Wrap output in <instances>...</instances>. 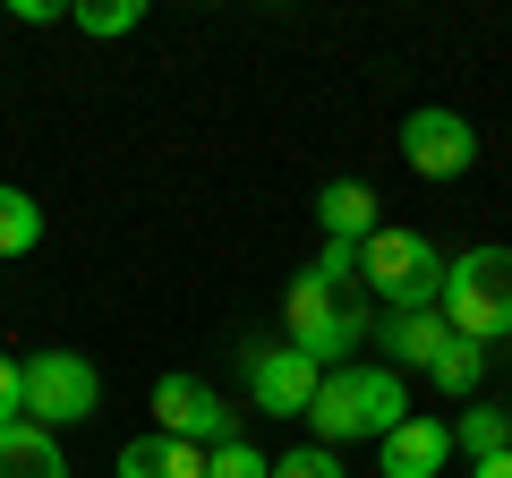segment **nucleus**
<instances>
[{"label": "nucleus", "mask_w": 512, "mask_h": 478, "mask_svg": "<svg viewBox=\"0 0 512 478\" xmlns=\"http://www.w3.org/2000/svg\"><path fill=\"white\" fill-rule=\"evenodd\" d=\"M410 419V385H402V368H333L325 385H316V402H308V427H316V444H359V436H393V427Z\"/></svg>", "instance_id": "obj_1"}, {"label": "nucleus", "mask_w": 512, "mask_h": 478, "mask_svg": "<svg viewBox=\"0 0 512 478\" xmlns=\"http://www.w3.org/2000/svg\"><path fill=\"white\" fill-rule=\"evenodd\" d=\"M436 316L461 333V342H504L512 333V248H461L444 257V291H436Z\"/></svg>", "instance_id": "obj_2"}, {"label": "nucleus", "mask_w": 512, "mask_h": 478, "mask_svg": "<svg viewBox=\"0 0 512 478\" xmlns=\"http://www.w3.org/2000/svg\"><path fill=\"white\" fill-rule=\"evenodd\" d=\"M359 282H367V299H376L384 316H419V308H436V291H444V248L427 231L384 222L359 248Z\"/></svg>", "instance_id": "obj_3"}, {"label": "nucleus", "mask_w": 512, "mask_h": 478, "mask_svg": "<svg viewBox=\"0 0 512 478\" xmlns=\"http://www.w3.org/2000/svg\"><path fill=\"white\" fill-rule=\"evenodd\" d=\"M282 316H291V333H282V342H291L299 359H316V376L350 368V350L376 333V308H350V299H342V291H325L316 274H299V282H291Z\"/></svg>", "instance_id": "obj_4"}, {"label": "nucleus", "mask_w": 512, "mask_h": 478, "mask_svg": "<svg viewBox=\"0 0 512 478\" xmlns=\"http://www.w3.org/2000/svg\"><path fill=\"white\" fill-rule=\"evenodd\" d=\"M94 410H103V376H94V359H77V350H35L26 359V419L35 427H86Z\"/></svg>", "instance_id": "obj_5"}, {"label": "nucleus", "mask_w": 512, "mask_h": 478, "mask_svg": "<svg viewBox=\"0 0 512 478\" xmlns=\"http://www.w3.org/2000/svg\"><path fill=\"white\" fill-rule=\"evenodd\" d=\"M154 436H180V444H205V453H214V444L239 436V410L222 402L205 376H163V385H154Z\"/></svg>", "instance_id": "obj_6"}, {"label": "nucleus", "mask_w": 512, "mask_h": 478, "mask_svg": "<svg viewBox=\"0 0 512 478\" xmlns=\"http://www.w3.org/2000/svg\"><path fill=\"white\" fill-rule=\"evenodd\" d=\"M239 368H248V393H256V410L265 419H308V402H316V359H299L291 342H248L239 350Z\"/></svg>", "instance_id": "obj_7"}, {"label": "nucleus", "mask_w": 512, "mask_h": 478, "mask_svg": "<svg viewBox=\"0 0 512 478\" xmlns=\"http://www.w3.org/2000/svg\"><path fill=\"white\" fill-rule=\"evenodd\" d=\"M402 163L419 171V180H461V171L478 163V129L461 111H410L402 120Z\"/></svg>", "instance_id": "obj_8"}, {"label": "nucleus", "mask_w": 512, "mask_h": 478, "mask_svg": "<svg viewBox=\"0 0 512 478\" xmlns=\"http://www.w3.org/2000/svg\"><path fill=\"white\" fill-rule=\"evenodd\" d=\"M444 461H453V419L410 410V419L384 436V478H444Z\"/></svg>", "instance_id": "obj_9"}, {"label": "nucleus", "mask_w": 512, "mask_h": 478, "mask_svg": "<svg viewBox=\"0 0 512 478\" xmlns=\"http://www.w3.org/2000/svg\"><path fill=\"white\" fill-rule=\"evenodd\" d=\"M316 231L342 239V248H367V239L384 231L376 188H367V180H325V188H316Z\"/></svg>", "instance_id": "obj_10"}, {"label": "nucleus", "mask_w": 512, "mask_h": 478, "mask_svg": "<svg viewBox=\"0 0 512 478\" xmlns=\"http://www.w3.org/2000/svg\"><path fill=\"white\" fill-rule=\"evenodd\" d=\"M0 478H69V453H60L52 427L18 419V427H0Z\"/></svg>", "instance_id": "obj_11"}, {"label": "nucleus", "mask_w": 512, "mask_h": 478, "mask_svg": "<svg viewBox=\"0 0 512 478\" xmlns=\"http://www.w3.org/2000/svg\"><path fill=\"white\" fill-rule=\"evenodd\" d=\"M384 368H436V350L453 342V325H444L436 308H419V316H384Z\"/></svg>", "instance_id": "obj_12"}, {"label": "nucleus", "mask_w": 512, "mask_h": 478, "mask_svg": "<svg viewBox=\"0 0 512 478\" xmlns=\"http://www.w3.org/2000/svg\"><path fill=\"white\" fill-rule=\"evenodd\" d=\"M120 478H205V444H180V436H128V444H120Z\"/></svg>", "instance_id": "obj_13"}, {"label": "nucleus", "mask_w": 512, "mask_h": 478, "mask_svg": "<svg viewBox=\"0 0 512 478\" xmlns=\"http://www.w3.org/2000/svg\"><path fill=\"white\" fill-rule=\"evenodd\" d=\"M427 376H436V393H453V402H470V393L487 385V350H478V342H461V333H453V342L436 350V368H427Z\"/></svg>", "instance_id": "obj_14"}, {"label": "nucleus", "mask_w": 512, "mask_h": 478, "mask_svg": "<svg viewBox=\"0 0 512 478\" xmlns=\"http://www.w3.org/2000/svg\"><path fill=\"white\" fill-rule=\"evenodd\" d=\"M35 239H43V205L0 180V257H35Z\"/></svg>", "instance_id": "obj_15"}, {"label": "nucleus", "mask_w": 512, "mask_h": 478, "mask_svg": "<svg viewBox=\"0 0 512 478\" xmlns=\"http://www.w3.org/2000/svg\"><path fill=\"white\" fill-rule=\"evenodd\" d=\"M453 453H470V470L495 461V453H512V419L504 410H461L453 419Z\"/></svg>", "instance_id": "obj_16"}, {"label": "nucleus", "mask_w": 512, "mask_h": 478, "mask_svg": "<svg viewBox=\"0 0 512 478\" xmlns=\"http://www.w3.org/2000/svg\"><path fill=\"white\" fill-rule=\"evenodd\" d=\"M86 35H137L146 26V0H86V9H69Z\"/></svg>", "instance_id": "obj_17"}, {"label": "nucleus", "mask_w": 512, "mask_h": 478, "mask_svg": "<svg viewBox=\"0 0 512 478\" xmlns=\"http://www.w3.org/2000/svg\"><path fill=\"white\" fill-rule=\"evenodd\" d=\"M205 478H274V461L256 453L248 436H231V444H214V453H205Z\"/></svg>", "instance_id": "obj_18"}, {"label": "nucleus", "mask_w": 512, "mask_h": 478, "mask_svg": "<svg viewBox=\"0 0 512 478\" xmlns=\"http://www.w3.org/2000/svg\"><path fill=\"white\" fill-rule=\"evenodd\" d=\"M274 478H342V461H333L325 444H299V453L274 461Z\"/></svg>", "instance_id": "obj_19"}, {"label": "nucleus", "mask_w": 512, "mask_h": 478, "mask_svg": "<svg viewBox=\"0 0 512 478\" xmlns=\"http://www.w3.org/2000/svg\"><path fill=\"white\" fill-rule=\"evenodd\" d=\"M18 419H26V359L0 350V427H18Z\"/></svg>", "instance_id": "obj_20"}, {"label": "nucleus", "mask_w": 512, "mask_h": 478, "mask_svg": "<svg viewBox=\"0 0 512 478\" xmlns=\"http://www.w3.org/2000/svg\"><path fill=\"white\" fill-rule=\"evenodd\" d=\"M308 274L325 282V291H342V282H359V248H342V239H325V257H316Z\"/></svg>", "instance_id": "obj_21"}, {"label": "nucleus", "mask_w": 512, "mask_h": 478, "mask_svg": "<svg viewBox=\"0 0 512 478\" xmlns=\"http://www.w3.org/2000/svg\"><path fill=\"white\" fill-rule=\"evenodd\" d=\"M9 18H26V26H60V18H69V0H9Z\"/></svg>", "instance_id": "obj_22"}, {"label": "nucleus", "mask_w": 512, "mask_h": 478, "mask_svg": "<svg viewBox=\"0 0 512 478\" xmlns=\"http://www.w3.org/2000/svg\"><path fill=\"white\" fill-rule=\"evenodd\" d=\"M470 478H512V453H495V461H478Z\"/></svg>", "instance_id": "obj_23"}]
</instances>
